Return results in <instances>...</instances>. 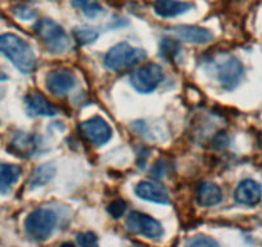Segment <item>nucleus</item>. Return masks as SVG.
<instances>
[{"instance_id": "obj_7", "label": "nucleus", "mask_w": 262, "mask_h": 247, "mask_svg": "<svg viewBox=\"0 0 262 247\" xmlns=\"http://www.w3.org/2000/svg\"><path fill=\"white\" fill-rule=\"evenodd\" d=\"M216 79L226 90L236 88L244 76V67L241 60L234 57H226L216 64Z\"/></svg>"}, {"instance_id": "obj_22", "label": "nucleus", "mask_w": 262, "mask_h": 247, "mask_svg": "<svg viewBox=\"0 0 262 247\" xmlns=\"http://www.w3.org/2000/svg\"><path fill=\"white\" fill-rule=\"evenodd\" d=\"M76 242L81 246H95L98 243V237L93 232H82L77 234Z\"/></svg>"}, {"instance_id": "obj_13", "label": "nucleus", "mask_w": 262, "mask_h": 247, "mask_svg": "<svg viewBox=\"0 0 262 247\" xmlns=\"http://www.w3.org/2000/svg\"><path fill=\"white\" fill-rule=\"evenodd\" d=\"M27 112L31 116H55L58 110L48 102L47 98L40 92H31L26 95Z\"/></svg>"}, {"instance_id": "obj_1", "label": "nucleus", "mask_w": 262, "mask_h": 247, "mask_svg": "<svg viewBox=\"0 0 262 247\" xmlns=\"http://www.w3.org/2000/svg\"><path fill=\"white\" fill-rule=\"evenodd\" d=\"M0 53H3L22 74H31L36 67L34 49L18 35H0Z\"/></svg>"}, {"instance_id": "obj_17", "label": "nucleus", "mask_w": 262, "mask_h": 247, "mask_svg": "<svg viewBox=\"0 0 262 247\" xmlns=\"http://www.w3.org/2000/svg\"><path fill=\"white\" fill-rule=\"evenodd\" d=\"M22 169L13 163L0 162V192L7 193L17 183Z\"/></svg>"}, {"instance_id": "obj_11", "label": "nucleus", "mask_w": 262, "mask_h": 247, "mask_svg": "<svg viewBox=\"0 0 262 247\" xmlns=\"http://www.w3.org/2000/svg\"><path fill=\"white\" fill-rule=\"evenodd\" d=\"M173 34L180 40L191 44H207L212 42L213 34L207 29L200 26H189V25H181L172 29Z\"/></svg>"}, {"instance_id": "obj_10", "label": "nucleus", "mask_w": 262, "mask_h": 247, "mask_svg": "<svg viewBox=\"0 0 262 247\" xmlns=\"http://www.w3.org/2000/svg\"><path fill=\"white\" fill-rule=\"evenodd\" d=\"M234 198L238 203L244 206H256L262 198V188L256 180L244 179L238 184Z\"/></svg>"}, {"instance_id": "obj_4", "label": "nucleus", "mask_w": 262, "mask_h": 247, "mask_svg": "<svg viewBox=\"0 0 262 247\" xmlns=\"http://www.w3.org/2000/svg\"><path fill=\"white\" fill-rule=\"evenodd\" d=\"M57 225V215L53 210L45 208L35 209L25 220L26 233L35 241H45L52 236Z\"/></svg>"}, {"instance_id": "obj_6", "label": "nucleus", "mask_w": 262, "mask_h": 247, "mask_svg": "<svg viewBox=\"0 0 262 247\" xmlns=\"http://www.w3.org/2000/svg\"><path fill=\"white\" fill-rule=\"evenodd\" d=\"M126 227L131 233L139 234L145 238L157 239L163 236L162 224L155 218L139 211H133L126 220Z\"/></svg>"}, {"instance_id": "obj_20", "label": "nucleus", "mask_w": 262, "mask_h": 247, "mask_svg": "<svg viewBox=\"0 0 262 247\" xmlns=\"http://www.w3.org/2000/svg\"><path fill=\"white\" fill-rule=\"evenodd\" d=\"M179 52H180V45H179V43H176L172 39H168V37L162 40V43H161V55L165 59L171 62V60L175 59Z\"/></svg>"}, {"instance_id": "obj_3", "label": "nucleus", "mask_w": 262, "mask_h": 247, "mask_svg": "<svg viewBox=\"0 0 262 247\" xmlns=\"http://www.w3.org/2000/svg\"><path fill=\"white\" fill-rule=\"evenodd\" d=\"M147 58L144 49L135 48L127 43L113 45L104 55V66L111 71H122L137 66Z\"/></svg>"}, {"instance_id": "obj_9", "label": "nucleus", "mask_w": 262, "mask_h": 247, "mask_svg": "<svg viewBox=\"0 0 262 247\" xmlns=\"http://www.w3.org/2000/svg\"><path fill=\"white\" fill-rule=\"evenodd\" d=\"M76 83L74 72L67 69H59L48 74L47 89L55 97H63L74 89Z\"/></svg>"}, {"instance_id": "obj_15", "label": "nucleus", "mask_w": 262, "mask_h": 247, "mask_svg": "<svg viewBox=\"0 0 262 247\" xmlns=\"http://www.w3.org/2000/svg\"><path fill=\"white\" fill-rule=\"evenodd\" d=\"M196 200L203 208H212L223 200V192L219 186L211 181H205L198 187L196 191Z\"/></svg>"}, {"instance_id": "obj_19", "label": "nucleus", "mask_w": 262, "mask_h": 247, "mask_svg": "<svg viewBox=\"0 0 262 247\" xmlns=\"http://www.w3.org/2000/svg\"><path fill=\"white\" fill-rule=\"evenodd\" d=\"M74 36L80 45H88L94 43L99 37V31L94 27L80 26L74 29Z\"/></svg>"}, {"instance_id": "obj_5", "label": "nucleus", "mask_w": 262, "mask_h": 247, "mask_svg": "<svg viewBox=\"0 0 262 247\" xmlns=\"http://www.w3.org/2000/svg\"><path fill=\"white\" fill-rule=\"evenodd\" d=\"M163 80V70L157 64H147L133 72L130 83L137 92L149 94L155 92Z\"/></svg>"}, {"instance_id": "obj_25", "label": "nucleus", "mask_w": 262, "mask_h": 247, "mask_svg": "<svg viewBox=\"0 0 262 247\" xmlns=\"http://www.w3.org/2000/svg\"><path fill=\"white\" fill-rule=\"evenodd\" d=\"M82 9H84L82 12H84V14L88 17V18H94V17L98 16V14L102 13L103 11L102 7H100L97 2L88 4V6H85Z\"/></svg>"}, {"instance_id": "obj_2", "label": "nucleus", "mask_w": 262, "mask_h": 247, "mask_svg": "<svg viewBox=\"0 0 262 247\" xmlns=\"http://www.w3.org/2000/svg\"><path fill=\"white\" fill-rule=\"evenodd\" d=\"M35 32L45 49L52 54H63L70 49V37L59 24L49 18H42L35 25Z\"/></svg>"}, {"instance_id": "obj_16", "label": "nucleus", "mask_w": 262, "mask_h": 247, "mask_svg": "<svg viewBox=\"0 0 262 247\" xmlns=\"http://www.w3.org/2000/svg\"><path fill=\"white\" fill-rule=\"evenodd\" d=\"M36 139L29 133H18L11 143V151L21 157H29L36 150Z\"/></svg>"}, {"instance_id": "obj_23", "label": "nucleus", "mask_w": 262, "mask_h": 247, "mask_svg": "<svg viewBox=\"0 0 262 247\" xmlns=\"http://www.w3.org/2000/svg\"><path fill=\"white\" fill-rule=\"evenodd\" d=\"M189 246H217V242L215 239L210 238L207 236H196L188 242Z\"/></svg>"}, {"instance_id": "obj_8", "label": "nucleus", "mask_w": 262, "mask_h": 247, "mask_svg": "<svg viewBox=\"0 0 262 247\" xmlns=\"http://www.w3.org/2000/svg\"><path fill=\"white\" fill-rule=\"evenodd\" d=\"M80 133L82 137L94 146H103L112 138V129L104 118L95 116L80 123Z\"/></svg>"}, {"instance_id": "obj_26", "label": "nucleus", "mask_w": 262, "mask_h": 247, "mask_svg": "<svg viewBox=\"0 0 262 247\" xmlns=\"http://www.w3.org/2000/svg\"><path fill=\"white\" fill-rule=\"evenodd\" d=\"M71 2L75 7L84 8L85 6H88V4H90V3H94V2H97V0H71Z\"/></svg>"}, {"instance_id": "obj_12", "label": "nucleus", "mask_w": 262, "mask_h": 247, "mask_svg": "<svg viewBox=\"0 0 262 247\" xmlns=\"http://www.w3.org/2000/svg\"><path fill=\"white\" fill-rule=\"evenodd\" d=\"M135 193L139 198L149 202L156 203H168L170 202V196L167 190L162 184L153 183V181H140L135 188Z\"/></svg>"}, {"instance_id": "obj_21", "label": "nucleus", "mask_w": 262, "mask_h": 247, "mask_svg": "<svg viewBox=\"0 0 262 247\" xmlns=\"http://www.w3.org/2000/svg\"><path fill=\"white\" fill-rule=\"evenodd\" d=\"M126 202L123 200H115L110 203L108 206V213L111 214V216H113L115 219H120L121 216L125 214L126 211Z\"/></svg>"}, {"instance_id": "obj_14", "label": "nucleus", "mask_w": 262, "mask_h": 247, "mask_svg": "<svg viewBox=\"0 0 262 247\" xmlns=\"http://www.w3.org/2000/svg\"><path fill=\"white\" fill-rule=\"evenodd\" d=\"M193 8V4L180 0H155L153 9L157 16L162 18H171L186 13Z\"/></svg>"}, {"instance_id": "obj_24", "label": "nucleus", "mask_w": 262, "mask_h": 247, "mask_svg": "<svg viewBox=\"0 0 262 247\" xmlns=\"http://www.w3.org/2000/svg\"><path fill=\"white\" fill-rule=\"evenodd\" d=\"M14 14L21 19H31L36 16V12L29 7H16L14 8Z\"/></svg>"}, {"instance_id": "obj_18", "label": "nucleus", "mask_w": 262, "mask_h": 247, "mask_svg": "<svg viewBox=\"0 0 262 247\" xmlns=\"http://www.w3.org/2000/svg\"><path fill=\"white\" fill-rule=\"evenodd\" d=\"M55 171L57 170H55V166L53 163H44V165L39 166L30 178V187L37 188L47 186L55 176Z\"/></svg>"}]
</instances>
